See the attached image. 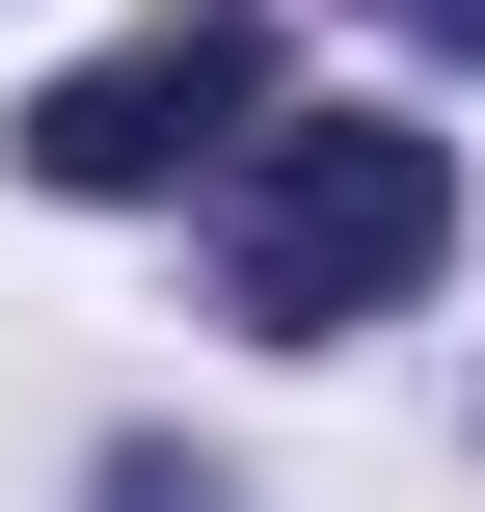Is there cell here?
<instances>
[{"label":"cell","instance_id":"1","mask_svg":"<svg viewBox=\"0 0 485 512\" xmlns=\"http://www.w3.org/2000/svg\"><path fill=\"white\" fill-rule=\"evenodd\" d=\"M216 189H243V216H216L243 351H351V324H378V297H432V243H459V162H432L405 108H270Z\"/></svg>","mask_w":485,"mask_h":512},{"label":"cell","instance_id":"2","mask_svg":"<svg viewBox=\"0 0 485 512\" xmlns=\"http://www.w3.org/2000/svg\"><path fill=\"white\" fill-rule=\"evenodd\" d=\"M243 135H270V27H243V0H162V27H108L81 81H27V189H81V216L189 189V162H243Z\"/></svg>","mask_w":485,"mask_h":512},{"label":"cell","instance_id":"3","mask_svg":"<svg viewBox=\"0 0 485 512\" xmlns=\"http://www.w3.org/2000/svg\"><path fill=\"white\" fill-rule=\"evenodd\" d=\"M378 27H432V54H485V0H378Z\"/></svg>","mask_w":485,"mask_h":512}]
</instances>
